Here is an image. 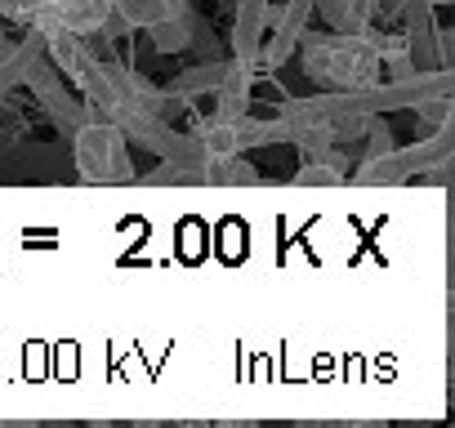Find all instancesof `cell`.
<instances>
[{
    "label": "cell",
    "instance_id": "cell-1",
    "mask_svg": "<svg viewBox=\"0 0 455 428\" xmlns=\"http://www.w3.org/2000/svg\"><path fill=\"white\" fill-rule=\"evenodd\" d=\"M304 76L322 90H366L384 76L371 32H304L295 45Z\"/></svg>",
    "mask_w": 455,
    "mask_h": 428
},
{
    "label": "cell",
    "instance_id": "cell-2",
    "mask_svg": "<svg viewBox=\"0 0 455 428\" xmlns=\"http://www.w3.org/2000/svg\"><path fill=\"white\" fill-rule=\"evenodd\" d=\"M72 139V161L76 174L85 183H134V156H130V139L112 125V121H85L81 130L68 134Z\"/></svg>",
    "mask_w": 455,
    "mask_h": 428
},
{
    "label": "cell",
    "instance_id": "cell-3",
    "mask_svg": "<svg viewBox=\"0 0 455 428\" xmlns=\"http://www.w3.org/2000/svg\"><path fill=\"white\" fill-rule=\"evenodd\" d=\"M28 90L36 94V103L45 107V116L63 130V134H72V130H81L85 121H90V112H85V103H81V94L72 90V81L50 63V59H41L36 67H32V76H28Z\"/></svg>",
    "mask_w": 455,
    "mask_h": 428
},
{
    "label": "cell",
    "instance_id": "cell-4",
    "mask_svg": "<svg viewBox=\"0 0 455 428\" xmlns=\"http://www.w3.org/2000/svg\"><path fill=\"white\" fill-rule=\"evenodd\" d=\"M264 28H268V0H242L237 5V28H233V59L259 67Z\"/></svg>",
    "mask_w": 455,
    "mask_h": 428
},
{
    "label": "cell",
    "instance_id": "cell-5",
    "mask_svg": "<svg viewBox=\"0 0 455 428\" xmlns=\"http://www.w3.org/2000/svg\"><path fill=\"white\" fill-rule=\"evenodd\" d=\"M183 10H188V0H112V14L125 32H134V28L148 32V28H156V23L183 14Z\"/></svg>",
    "mask_w": 455,
    "mask_h": 428
},
{
    "label": "cell",
    "instance_id": "cell-6",
    "mask_svg": "<svg viewBox=\"0 0 455 428\" xmlns=\"http://www.w3.org/2000/svg\"><path fill=\"white\" fill-rule=\"evenodd\" d=\"M201 183H223V187H255L259 170L251 161H242V152L233 156H205L201 165Z\"/></svg>",
    "mask_w": 455,
    "mask_h": 428
},
{
    "label": "cell",
    "instance_id": "cell-7",
    "mask_svg": "<svg viewBox=\"0 0 455 428\" xmlns=\"http://www.w3.org/2000/svg\"><path fill=\"white\" fill-rule=\"evenodd\" d=\"M148 32H152V50L156 54H183L196 41V19H192V10H183V14H174V19L148 28Z\"/></svg>",
    "mask_w": 455,
    "mask_h": 428
},
{
    "label": "cell",
    "instance_id": "cell-8",
    "mask_svg": "<svg viewBox=\"0 0 455 428\" xmlns=\"http://www.w3.org/2000/svg\"><path fill=\"white\" fill-rule=\"evenodd\" d=\"M223 72H228V59H223V63H201V67L179 72L170 90H174L179 99H188V103H192V94H214V90H219V81H223Z\"/></svg>",
    "mask_w": 455,
    "mask_h": 428
},
{
    "label": "cell",
    "instance_id": "cell-9",
    "mask_svg": "<svg viewBox=\"0 0 455 428\" xmlns=\"http://www.w3.org/2000/svg\"><path fill=\"white\" fill-rule=\"evenodd\" d=\"M313 10H322V14H326L331 32H371V28H375V23L357 10V0H317Z\"/></svg>",
    "mask_w": 455,
    "mask_h": 428
},
{
    "label": "cell",
    "instance_id": "cell-10",
    "mask_svg": "<svg viewBox=\"0 0 455 428\" xmlns=\"http://www.w3.org/2000/svg\"><path fill=\"white\" fill-rule=\"evenodd\" d=\"M295 183H299V187H339V183H348V174H344L339 165H331V161L304 156L299 170H295Z\"/></svg>",
    "mask_w": 455,
    "mask_h": 428
},
{
    "label": "cell",
    "instance_id": "cell-11",
    "mask_svg": "<svg viewBox=\"0 0 455 428\" xmlns=\"http://www.w3.org/2000/svg\"><path fill=\"white\" fill-rule=\"evenodd\" d=\"M5 19H14V0H0V23Z\"/></svg>",
    "mask_w": 455,
    "mask_h": 428
},
{
    "label": "cell",
    "instance_id": "cell-12",
    "mask_svg": "<svg viewBox=\"0 0 455 428\" xmlns=\"http://www.w3.org/2000/svg\"><path fill=\"white\" fill-rule=\"evenodd\" d=\"M10 45H14V41L5 36V23H0V54H10Z\"/></svg>",
    "mask_w": 455,
    "mask_h": 428
},
{
    "label": "cell",
    "instance_id": "cell-13",
    "mask_svg": "<svg viewBox=\"0 0 455 428\" xmlns=\"http://www.w3.org/2000/svg\"><path fill=\"white\" fill-rule=\"evenodd\" d=\"M424 5H433V10H437V5H451V0H424Z\"/></svg>",
    "mask_w": 455,
    "mask_h": 428
}]
</instances>
